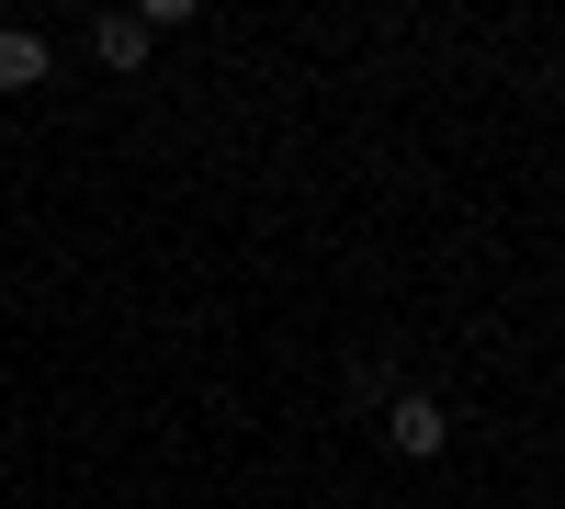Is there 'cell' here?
I'll use <instances>...</instances> for the list:
<instances>
[{"instance_id":"6da1fadb","label":"cell","mask_w":565,"mask_h":509,"mask_svg":"<svg viewBox=\"0 0 565 509\" xmlns=\"http://www.w3.org/2000/svg\"><path fill=\"white\" fill-rule=\"evenodd\" d=\"M385 442L407 453V465H430V453L452 442V420H441V396H396V407H385Z\"/></svg>"},{"instance_id":"7a4b0ae2","label":"cell","mask_w":565,"mask_h":509,"mask_svg":"<svg viewBox=\"0 0 565 509\" xmlns=\"http://www.w3.org/2000/svg\"><path fill=\"white\" fill-rule=\"evenodd\" d=\"M45 79V34L34 23H0V91H34Z\"/></svg>"},{"instance_id":"3957f363","label":"cell","mask_w":565,"mask_h":509,"mask_svg":"<svg viewBox=\"0 0 565 509\" xmlns=\"http://www.w3.org/2000/svg\"><path fill=\"white\" fill-rule=\"evenodd\" d=\"M90 57H103V68H136V57H148V23H136V12H103V23H90Z\"/></svg>"}]
</instances>
